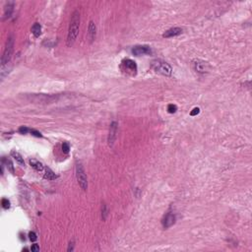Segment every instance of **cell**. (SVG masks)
Masks as SVG:
<instances>
[{"label": "cell", "mask_w": 252, "mask_h": 252, "mask_svg": "<svg viewBox=\"0 0 252 252\" xmlns=\"http://www.w3.org/2000/svg\"><path fill=\"white\" fill-rule=\"evenodd\" d=\"M79 27H80V14L78 11H74L70 21V26L68 30L67 39H66V45L68 47L72 46L75 42L79 33Z\"/></svg>", "instance_id": "6da1fadb"}, {"label": "cell", "mask_w": 252, "mask_h": 252, "mask_svg": "<svg viewBox=\"0 0 252 252\" xmlns=\"http://www.w3.org/2000/svg\"><path fill=\"white\" fill-rule=\"evenodd\" d=\"M13 50H14V39H13V37H9L7 38L5 49H4L2 58H1V74L4 73V71L6 70L5 69L6 66H8V64L10 63Z\"/></svg>", "instance_id": "7a4b0ae2"}, {"label": "cell", "mask_w": 252, "mask_h": 252, "mask_svg": "<svg viewBox=\"0 0 252 252\" xmlns=\"http://www.w3.org/2000/svg\"><path fill=\"white\" fill-rule=\"evenodd\" d=\"M152 67L156 72L161 73L163 75H165V76H170V75H171L172 69L170 67V65L163 60H160V59L154 60L152 62Z\"/></svg>", "instance_id": "3957f363"}, {"label": "cell", "mask_w": 252, "mask_h": 252, "mask_svg": "<svg viewBox=\"0 0 252 252\" xmlns=\"http://www.w3.org/2000/svg\"><path fill=\"white\" fill-rule=\"evenodd\" d=\"M121 70L124 73H126L127 75H130V76H135L137 74V64L135 61L131 60V59H124L122 60L121 65H120Z\"/></svg>", "instance_id": "277c9868"}, {"label": "cell", "mask_w": 252, "mask_h": 252, "mask_svg": "<svg viewBox=\"0 0 252 252\" xmlns=\"http://www.w3.org/2000/svg\"><path fill=\"white\" fill-rule=\"evenodd\" d=\"M76 176H77V180H78L79 185H80V187L83 190H87L88 189L87 175L85 173V170H84L82 165H80V163H78L76 166Z\"/></svg>", "instance_id": "5b68a950"}, {"label": "cell", "mask_w": 252, "mask_h": 252, "mask_svg": "<svg viewBox=\"0 0 252 252\" xmlns=\"http://www.w3.org/2000/svg\"><path fill=\"white\" fill-rule=\"evenodd\" d=\"M151 52H152L151 48H150V46H136L132 48V53L136 56L150 54Z\"/></svg>", "instance_id": "8992f818"}, {"label": "cell", "mask_w": 252, "mask_h": 252, "mask_svg": "<svg viewBox=\"0 0 252 252\" xmlns=\"http://www.w3.org/2000/svg\"><path fill=\"white\" fill-rule=\"evenodd\" d=\"M174 223H175V215L170 213V212H169L166 215H165V217H163V219L162 221L163 227L165 228L171 227Z\"/></svg>", "instance_id": "52a82bcc"}, {"label": "cell", "mask_w": 252, "mask_h": 252, "mask_svg": "<svg viewBox=\"0 0 252 252\" xmlns=\"http://www.w3.org/2000/svg\"><path fill=\"white\" fill-rule=\"evenodd\" d=\"M116 131H117V123L114 121L110 124V128H109V135H108L109 146H112L114 143V140H115V137H116Z\"/></svg>", "instance_id": "ba28073f"}, {"label": "cell", "mask_w": 252, "mask_h": 252, "mask_svg": "<svg viewBox=\"0 0 252 252\" xmlns=\"http://www.w3.org/2000/svg\"><path fill=\"white\" fill-rule=\"evenodd\" d=\"M180 34H182V29L181 28H171L170 30H167L166 32L163 35V38H172L179 36Z\"/></svg>", "instance_id": "9c48e42d"}, {"label": "cell", "mask_w": 252, "mask_h": 252, "mask_svg": "<svg viewBox=\"0 0 252 252\" xmlns=\"http://www.w3.org/2000/svg\"><path fill=\"white\" fill-rule=\"evenodd\" d=\"M194 65H195V70L197 72L199 73H205L206 72V70H207V63L204 62V61H196L195 63H194Z\"/></svg>", "instance_id": "30bf717a"}, {"label": "cell", "mask_w": 252, "mask_h": 252, "mask_svg": "<svg viewBox=\"0 0 252 252\" xmlns=\"http://www.w3.org/2000/svg\"><path fill=\"white\" fill-rule=\"evenodd\" d=\"M30 165L32 166L36 170H38V171H42L43 170H45V166H43L42 163L41 162L37 161V160H34V159L30 160Z\"/></svg>", "instance_id": "8fae6325"}, {"label": "cell", "mask_w": 252, "mask_h": 252, "mask_svg": "<svg viewBox=\"0 0 252 252\" xmlns=\"http://www.w3.org/2000/svg\"><path fill=\"white\" fill-rule=\"evenodd\" d=\"M11 156H12V158L14 159V160L19 163L20 166H25V162H24V159L22 158V156L21 155L18 153V152H16V151H12L11 152Z\"/></svg>", "instance_id": "7c38bea8"}, {"label": "cell", "mask_w": 252, "mask_h": 252, "mask_svg": "<svg viewBox=\"0 0 252 252\" xmlns=\"http://www.w3.org/2000/svg\"><path fill=\"white\" fill-rule=\"evenodd\" d=\"M45 178H46L48 180H54L55 178H57V175L49 169V167H46L45 169Z\"/></svg>", "instance_id": "4fadbf2b"}, {"label": "cell", "mask_w": 252, "mask_h": 252, "mask_svg": "<svg viewBox=\"0 0 252 252\" xmlns=\"http://www.w3.org/2000/svg\"><path fill=\"white\" fill-rule=\"evenodd\" d=\"M32 33L36 38H38L42 34V26L38 23L34 24V26L32 27Z\"/></svg>", "instance_id": "5bb4252c"}, {"label": "cell", "mask_w": 252, "mask_h": 252, "mask_svg": "<svg viewBox=\"0 0 252 252\" xmlns=\"http://www.w3.org/2000/svg\"><path fill=\"white\" fill-rule=\"evenodd\" d=\"M89 36L91 41H93L96 36V25L93 21L90 22V25H89Z\"/></svg>", "instance_id": "9a60e30c"}, {"label": "cell", "mask_w": 252, "mask_h": 252, "mask_svg": "<svg viewBox=\"0 0 252 252\" xmlns=\"http://www.w3.org/2000/svg\"><path fill=\"white\" fill-rule=\"evenodd\" d=\"M13 4L12 3H8V5L5 7V9H4V17L5 18H9L11 16L12 12H13Z\"/></svg>", "instance_id": "2e32d148"}, {"label": "cell", "mask_w": 252, "mask_h": 252, "mask_svg": "<svg viewBox=\"0 0 252 252\" xmlns=\"http://www.w3.org/2000/svg\"><path fill=\"white\" fill-rule=\"evenodd\" d=\"M1 204H2V207L4 208V209H9V208H10V202L6 198H3L2 199Z\"/></svg>", "instance_id": "e0dca14e"}, {"label": "cell", "mask_w": 252, "mask_h": 252, "mask_svg": "<svg viewBox=\"0 0 252 252\" xmlns=\"http://www.w3.org/2000/svg\"><path fill=\"white\" fill-rule=\"evenodd\" d=\"M176 110H177V107H176L175 104H169V107H167V111L170 113H174Z\"/></svg>", "instance_id": "ac0fdd59"}, {"label": "cell", "mask_w": 252, "mask_h": 252, "mask_svg": "<svg viewBox=\"0 0 252 252\" xmlns=\"http://www.w3.org/2000/svg\"><path fill=\"white\" fill-rule=\"evenodd\" d=\"M3 160L6 162V165H7V166H8V167H9L10 171L12 172V173H14V166H13V163H12V162H11L10 160H5V159H3Z\"/></svg>", "instance_id": "d6986e66"}, {"label": "cell", "mask_w": 252, "mask_h": 252, "mask_svg": "<svg viewBox=\"0 0 252 252\" xmlns=\"http://www.w3.org/2000/svg\"><path fill=\"white\" fill-rule=\"evenodd\" d=\"M19 132L21 134H27L28 132H30V129L28 127H26V126H21L19 128Z\"/></svg>", "instance_id": "ffe728a7"}, {"label": "cell", "mask_w": 252, "mask_h": 252, "mask_svg": "<svg viewBox=\"0 0 252 252\" xmlns=\"http://www.w3.org/2000/svg\"><path fill=\"white\" fill-rule=\"evenodd\" d=\"M69 150H70V146L68 143H63L62 144V151L65 153V154H67L69 153Z\"/></svg>", "instance_id": "44dd1931"}, {"label": "cell", "mask_w": 252, "mask_h": 252, "mask_svg": "<svg viewBox=\"0 0 252 252\" xmlns=\"http://www.w3.org/2000/svg\"><path fill=\"white\" fill-rule=\"evenodd\" d=\"M29 236H30V239H31V241H36L37 240V234L35 233L34 232H31L30 233H29Z\"/></svg>", "instance_id": "7402d4cb"}, {"label": "cell", "mask_w": 252, "mask_h": 252, "mask_svg": "<svg viewBox=\"0 0 252 252\" xmlns=\"http://www.w3.org/2000/svg\"><path fill=\"white\" fill-rule=\"evenodd\" d=\"M199 112H200V109H199V108H195L192 109L191 112H190V115L195 116V115H197V114H199Z\"/></svg>", "instance_id": "603a6c76"}, {"label": "cell", "mask_w": 252, "mask_h": 252, "mask_svg": "<svg viewBox=\"0 0 252 252\" xmlns=\"http://www.w3.org/2000/svg\"><path fill=\"white\" fill-rule=\"evenodd\" d=\"M30 133L34 135V136H36V137H42V135L41 134V132H38L37 130H35V129H32V130H30Z\"/></svg>", "instance_id": "cb8c5ba5"}, {"label": "cell", "mask_w": 252, "mask_h": 252, "mask_svg": "<svg viewBox=\"0 0 252 252\" xmlns=\"http://www.w3.org/2000/svg\"><path fill=\"white\" fill-rule=\"evenodd\" d=\"M31 250L34 251V252H37V251H38V250H39V247H38V244H33V245H32V247H31Z\"/></svg>", "instance_id": "d4e9b609"}]
</instances>
